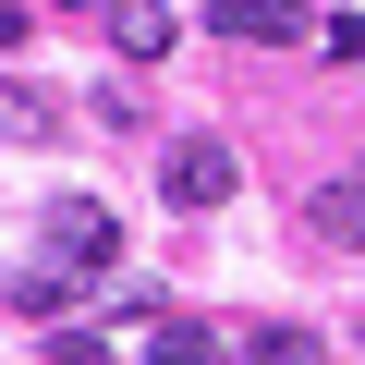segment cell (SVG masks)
<instances>
[{
  "instance_id": "6da1fadb",
  "label": "cell",
  "mask_w": 365,
  "mask_h": 365,
  "mask_svg": "<svg viewBox=\"0 0 365 365\" xmlns=\"http://www.w3.org/2000/svg\"><path fill=\"white\" fill-rule=\"evenodd\" d=\"M110 256H122L110 207H98V195H61V207H49V280H98Z\"/></svg>"
},
{
  "instance_id": "7a4b0ae2",
  "label": "cell",
  "mask_w": 365,
  "mask_h": 365,
  "mask_svg": "<svg viewBox=\"0 0 365 365\" xmlns=\"http://www.w3.org/2000/svg\"><path fill=\"white\" fill-rule=\"evenodd\" d=\"M232 182H244V158H232L220 134H182V146H170V170H158V195L207 220V207H232Z\"/></svg>"
},
{
  "instance_id": "3957f363",
  "label": "cell",
  "mask_w": 365,
  "mask_h": 365,
  "mask_svg": "<svg viewBox=\"0 0 365 365\" xmlns=\"http://www.w3.org/2000/svg\"><path fill=\"white\" fill-rule=\"evenodd\" d=\"M207 37H256V49H280V37H304V13H292V0H207Z\"/></svg>"
},
{
  "instance_id": "277c9868",
  "label": "cell",
  "mask_w": 365,
  "mask_h": 365,
  "mask_svg": "<svg viewBox=\"0 0 365 365\" xmlns=\"http://www.w3.org/2000/svg\"><path fill=\"white\" fill-rule=\"evenodd\" d=\"M98 13H110V37H122L134 61H158V49L182 37V25H170V0H98Z\"/></svg>"
},
{
  "instance_id": "5b68a950",
  "label": "cell",
  "mask_w": 365,
  "mask_h": 365,
  "mask_svg": "<svg viewBox=\"0 0 365 365\" xmlns=\"http://www.w3.org/2000/svg\"><path fill=\"white\" fill-rule=\"evenodd\" d=\"M146 365H220V329L207 317H146Z\"/></svg>"
},
{
  "instance_id": "8992f818",
  "label": "cell",
  "mask_w": 365,
  "mask_h": 365,
  "mask_svg": "<svg viewBox=\"0 0 365 365\" xmlns=\"http://www.w3.org/2000/svg\"><path fill=\"white\" fill-rule=\"evenodd\" d=\"M317 232L365 256V170H353V182H329V195H317Z\"/></svg>"
},
{
  "instance_id": "52a82bcc",
  "label": "cell",
  "mask_w": 365,
  "mask_h": 365,
  "mask_svg": "<svg viewBox=\"0 0 365 365\" xmlns=\"http://www.w3.org/2000/svg\"><path fill=\"white\" fill-rule=\"evenodd\" d=\"M244 365H329L317 329H244Z\"/></svg>"
},
{
  "instance_id": "ba28073f",
  "label": "cell",
  "mask_w": 365,
  "mask_h": 365,
  "mask_svg": "<svg viewBox=\"0 0 365 365\" xmlns=\"http://www.w3.org/2000/svg\"><path fill=\"white\" fill-rule=\"evenodd\" d=\"M49 122H61V110H49L37 86H13V73H0V134H49Z\"/></svg>"
},
{
  "instance_id": "9c48e42d",
  "label": "cell",
  "mask_w": 365,
  "mask_h": 365,
  "mask_svg": "<svg viewBox=\"0 0 365 365\" xmlns=\"http://www.w3.org/2000/svg\"><path fill=\"white\" fill-rule=\"evenodd\" d=\"M304 37H317L329 61H365V13H329V25H304Z\"/></svg>"
},
{
  "instance_id": "30bf717a",
  "label": "cell",
  "mask_w": 365,
  "mask_h": 365,
  "mask_svg": "<svg viewBox=\"0 0 365 365\" xmlns=\"http://www.w3.org/2000/svg\"><path fill=\"white\" fill-rule=\"evenodd\" d=\"M25 25H37V0H0V49H25Z\"/></svg>"
},
{
  "instance_id": "8fae6325",
  "label": "cell",
  "mask_w": 365,
  "mask_h": 365,
  "mask_svg": "<svg viewBox=\"0 0 365 365\" xmlns=\"http://www.w3.org/2000/svg\"><path fill=\"white\" fill-rule=\"evenodd\" d=\"M49 13H98V0H49Z\"/></svg>"
}]
</instances>
